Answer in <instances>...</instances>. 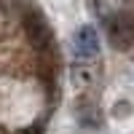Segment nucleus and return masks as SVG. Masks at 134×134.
<instances>
[{
  "instance_id": "nucleus-1",
  "label": "nucleus",
  "mask_w": 134,
  "mask_h": 134,
  "mask_svg": "<svg viewBox=\"0 0 134 134\" xmlns=\"http://www.w3.org/2000/svg\"><path fill=\"white\" fill-rule=\"evenodd\" d=\"M105 24V35H107V43L118 51H126L134 46V14L126 8L115 11V14H110L102 19Z\"/></svg>"
},
{
  "instance_id": "nucleus-2",
  "label": "nucleus",
  "mask_w": 134,
  "mask_h": 134,
  "mask_svg": "<svg viewBox=\"0 0 134 134\" xmlns=\"http://www.w3.org/2000/svg\"><path fill=\"white\" fill-rule=\"evenodd\" d=\"M72 54H75V59H94L99 54V35H97L94 27L83 24V27L75 30V35H72Z\"/></svg>"
},
{
  "instance_id": "nucleus-3",
  "label": "nucleus",
  "mask_w": 134,
  "mask_h": 134,
  "mask_svg": "<svg viewBox=\"0 0 134 134\" xmlns=\"http://www.w3.org/2000/svg\"><path fill=\"white\" fill-rule=\"evenodd\" d=\"M70 78H72V83L78 88H88V86H94L97 83V78H99V67L94 59H78L72 64V70H70Z\"/></svg>"
},
{
  "instance_id": "nucleus-4",
  "label": "nucleus",
  "mask_w": 134,
  "mask_h": 134,
  "mask_svg": "<svg viewBox=\"0 0 134 134\" xmlns=\"http://www.w3.org/2000/svg\"><path fill=\"white\" fill-rule=\"evenodd\" d=\"M27 32H30V38L38 43V46H46V43H51V30L46 24V19H43L40 14H30L27 16Z\"/></svg>"
},
{
  "instance_id": "nucleus-5",
  "label": "nucleus",
  "mask_w": 134,
  "mask_h": 134,
  "mask_svg": "<svg viewBox=\"0 0 134 134\" xmlns=\"http://www.w3.org/2000/svg\"><path fill=\"white\" fill-rule=\"evenodd\" d=\"M129 3V0H91V8H94V14L97 16H110V14H115V11H121Z\"/></svg>"
}]
</instances>
